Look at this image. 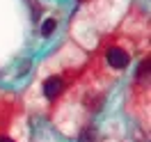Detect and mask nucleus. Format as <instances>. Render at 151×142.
<instances>
[{
	"instance_id": "nucleus-1",
	"label": "nucleus",
	"mask_w": 151,
	"mask_h": 142,
	"mask_svg": "<svg viewBox=\"0 0 151 142\" xmlns=\"http://www.w3.org/2000/svg\"><path fill=\"white\" fill-rule=\"evenodd\" d=\"M62 89H64V80L60 76H50L46 83H44V94H46V99H50V101H53L55 96L62 94Z\"/></svg>"
},
{
	"instance_id": "nucleus-5",
	"label": "nucleus",
	"mask_w": 151,
	"mask_h": 142,
	"mask_svg": "<svg viewBox=\"0 0 151 142\" xmlns=\"http://www.w3.org/2000/svg\"><path fill=\"white\" fill-rule=\"evenodd\" d=\"M0 142H14V140H9V138H0Z\"/></svg>"
},
{
	"instance_id": "nucleus-3",
	"label": "nucleus",
	"mask_w": 151,
	"mask_h": 142,
	"mask_svg": "<svg viewBox=\"0 0 151 142\" xmlns=\"http://www.w3.org/2000/svg\"><path fill=\"white\" fill-rule=\"evenodd\" d=\"M55 25H57V23H55V19H48L46 23L41 25V32H44V35L48 37V35H53V30H55Z\"/></svg>"
},
{
	"instance_id": "nucleus-2",
	"label": "nucleus",
	"mask_w": 151,
	"mask_h": 142,
	"mask_svg": "<svg viewBox=\"0 0 151 142\" xmlns=\"http://www.w3.org/2000/svg\"><path fill=\"white\" fill-rule=\"evenodd\" d=\"M108 62L112 69H124L128 64V55L124 53L122 48H108Z\"/></svg>"
},
{
	"instance_id": "nucleus-4",
	"label": "nucleus",
	"mask_w": 151,
	"mask_h": 142,
	"mask_svg": "<svg viewBox=\"0 0 151 142\" xmlns=\"http://www.w3.org/2000/svg\"><path fill=\"white\" fill-rule=\"evenodd\" d=\"M147 71H149V60H147V62H142V64H140V71H137V74H140V76H144Z\"/></svg>"
}]
</instances>
